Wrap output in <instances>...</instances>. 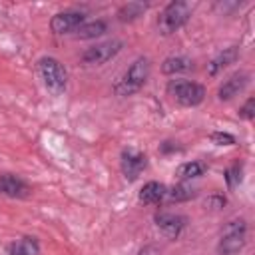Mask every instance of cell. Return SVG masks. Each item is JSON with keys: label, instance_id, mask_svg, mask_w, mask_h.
<instances>
[{"label": "cell", "instance_id": "obj_8", "mask_svg": "<svg viewBox=\"0 0 255 255\" xmlns=\"http://www.w3.org/2000/svg\"><path fill=\"white\" fill-rule=\"evenodd\" d=\"M84 22H86V14L84 12H80V10H64V12H58V14L52 16L50 28H52L54 34L62 36V34L76 32Z\"/></svg>", "mask_w": 255, "mask_h": 255}, {"label": "cell", "instance_id": "obj_19", "mask_svg": "<svg viewBox=\"0 0 255 255\" xmlns=\"http://www.w3.org/2000/svg\"><path fill=\"white\" fill-rule=\"evenodd\" d=\"M205 171H207V165L203 161H185L175 169V175L181 181H189V179H195V177L203 175Z\"/></svg>", "mask_w": 255, "mask_h": 255}, {"label": "cell", "instance_id": "obj_21", "mask_svg": "<svg viewBox=\"0 0 255 255\" xmlns=\"http://www.w3.org/2000/svg\"><path fill=\"white\" fill-rule=\"evenodd\" d=\"M239 118L251 122L255 118V98H249L241 108H239Z\"/></svg>", "mask_w": 255, "mask_h": 255}, {"label": "cell", "instance_id": "obj_22", "mask_svg": "<svg viewBox=\"0 0 255 255\" xmlns=\"http://www.w3.org/2000/svg\"><path fill=\"white\" fill-rule=\"evenodd\" d=\"M225 203H227V199H225V195H221V193H211V195L205 199V207H207V209H213V211L221 209Z\"/></svg>", "mask_w": 255, "mask_h": 255}, {"label": "cell", "instance_id": "obj_23", "mask_svg": "<svg viewBox=\"0 0 255 255\" xmlns=\"http://www.w3.org/2000/svg\"><path fill=\"white\" fill-rule=\"evenodd\" d=\"M211 141L217 143V145H233L235 143V137L227 131H213L211 133Z\"/></svg>", "mask_w": 255, "mask_h": 255}, {"label": "cell", "instance_id": "obj_14", "mask_svg": "<svg viewBox=\"0 0 255 255\" xmlns=\"http://www.w3.org/2000/svg\"><path fill=\"white\" fill-rule=\"evenodd\" d=\"M8 255H40V241L34 235H24L12 241L6 249Z\"/></svg>", "mask_w": 255, "mask_h": 255}, {"label": "cell", "instance_id": "obj_4", "mask_svg": "<svg viewBox=\"0 0 255 255\" xmlns=\"http://www.w3.org/2000/svg\"><path fill=\"white\" fill-rule=\"evenodd\" d=\"M247 243V221L243 217H233L229 219L217 241V251L221 255H237Z\"/></svg>", "mask_w": 255, "mask_h": 255}, {"label": "cell", "instance_id": "obj_17", "mask_svg": "<svg viewBox=\"0 0 255 255\" xmlns=\"http://www.w3.org/2000/svg\"><path fill=\"white\" fill-rule=\"evenodd\" d=\"M149 8L147 2H139V0H133V2H128V4H122L120 10H118V20L128 24V22H133L137 20L139 16H143V12Z\"/></svg>", "mask_w": 255, "mask_h": 255}, {"label": "cell", "instance_id": "obj_3", "mask_svg": "<svg viewBox=\"0 0 255 255\" xmlns=\"http://www.w3.org/2000/svg\"><path fill=\"white\" fill-rule=\"evenodd\" d=\"M193 4L191 2H185V0H173L169 2L157 16V30L163 34V36H169L173 32H177L179 28H183L191 14H193Z\"/></svg>", "mask_w": 255, "mask_h": 255}, {"label": "cell", "instance_id": "obj_24", "mask_svg": "<svg viewBox=\"0 0 255 255\" xmlns=\"http://www.w3.org/2000/svg\"><path fill=\"white\" fill-rule=\"evenodd\" d=\"M137 255H161V249L155 243H147L137 251Z\"/></svg>", "mask_w": 255, "mask_h": 255}, {"label": "cell", "instance_id": "obj_10", "mask_svg": "<svg viewBox=\"0 0 255 255\" xmlns=\"http://www.w3.org/2000/svg\"><path fill=\"white\" fill-rule=\"evenodd\" d=\"M249 80H251V74H249V72H245V70H237V72H233V74L219 86V90H217V98H219L221 102H229V100H233L235 96H239V94L247 88Z\"/></svg>", "mask_w": 255, "mask_h": 255}, {"label": "cell", "instance_id": "obj_1", "mask_svg": "<svg viewBox=\"0 0 255 255\" xmlns=\"http://www.w3.org/2000/svg\"><path fill=\"white\" fill-rule=\"evenodd\" d=\"M149 72H151V62L147 56H137L128 68L126 72L118 78V82L114 84V94L120 96V98H128V96H133L137 94L147 78H149Z\"/></svg>", "mask_w": 255, "mask_h": 255}, {"label": "cell", "instance_id": "obj_11", "mask_svg": "<svg viewBox=\"0 0 255 255\" xmlns=\"http://www.w3.org/2000/svg\"><path fill=\"white\" fill-rule=\"evenodd\" d=\"M32 193L30 185L16 173H0V195L10 199H24Z\"/></svg>", "mask_w": 255, "mask_h": 255}, {"label": "cell", "instance_id": "obj_25", "mask_svg": "<svg viewBox=\"0 0 255 255\" xmlns=\"http://www.w3.org/2000/svg\"><path fill=\"white\" fill-rule=\"evenodd\" d=\"M179 149H181V147H177L173 141H163V143L159 145V151H161V153H167V151H179Z\"/></svg>", "mask_w": 255, "mask_h": 255}, {"label": "cell", "instance_id": "obj_5", "mask_svg": "<svg viewBox=\"0 0 255 255\" xmlns=\"http://www.w3.org/2000/svg\"><path fill=\"white\" fill-rule=\"evenodd\" d=\"M167 96H171L173 102H177L183 108H195L205 100V88L197 82L185 80V78H177V80H169L165 86Z\"/></svg>", "mask_w": 255, "mask_h": 255}, {"label": "cell", "instance_id": "obj_15", "mask_svg": "<svg viewBox=\"0 0 255 255\" xmlns=\"http://www.w3.org/2000/svg\"><path fill=\"white\" fill-rule=\"evenodd\" d=\"M193 70V60L189 56H167L161 62V72L167 76H175V74H185Z\"/></svg>", "mask_w": 255, "mask_h": 255}, {"label": "cell", "instance_id": "obj_7", "mask_svg": "<svg viewBox=\"0 0 255 255\" xmlns=\"http://www.w3.org/2000/svg\"><path fill=\"white\" fill-rule=\"evenodd\" d=\"M155 227L167 237V239H177L181 231L187 227V217L181 213H171V211H157L153 215Z\"/></svg>", "mask_w": 255, "mask_h": 255}, {"label": "cell", "instance_id": "obj_6", "mask_svg": "<svg viewBox=\"0 0 255 255\" xmlns=\"http://www.w3.org/2000/svg\"><path fill=\"white\" fill-rule=\"evenodd\" d=\"M122 48H124V42L118 38H112V40H106V42H100V44L86 48L80 56V62L84 66H104L106 62L116 58L122 52Z\"/></svg>", "mask_w": 255, "mask_h": 255}, {"label": "cell", "instance_id": "obj_12", "mask_svg": "<svg viewBox=\"0 0 255 255\" xmlns=\"http://www.w3.org/2000/svg\"><path fill=\"white\" fill-rule=\"evenodd\" d=\"M239 60V48L237 46H229V48H223L213 60H209L205 72L209 78H215L217 74H221L225 68H229L231 64H235Z\"/></svg>", "mask_w": 255, "mask_h": 255}, {"label": "cell", "instance_id": "obj_18", "mask_svg": "<svg viewBox=\"0 0 255 255\" xmlns=\"http://www.w3.org/2000/svg\"><path fill=\"white\" fill-rule=\"evenodd\" d=\"M165 197H167L171 203H183V201H189V199L197 197V189H195V187H191L187 181H181V183H177V185L169 187Z\"/></svg>", "mask_w": 255, "mask_h": 255}, {"label": "cell", "instance_id": "obj_9", "mask_svg": "<svg viewBox=\"0 0 255 255\" xmlns=\"http://www.w3.org/2000/svg\"><path fill=\"white\" fill-rule=\"evenodd\" d=\"M120 167H122V173L128 181H135L141 171L147 167V155L141 153V151H135L131 147L124 149L122 151V159H120Z\"/></svg>", "mask_w": 255, "mask_h": 255}, {"label": "cell", "instance_id": "obj_2", "mask_svg": "<svg viewBox=\"0 0 255 255\" xmlns=\"http://www.w3.org/2000/svg\"><path fill=\"white\" fill-rule=\"evenodd\" d=\"M38 76L44 84V88L54 94V96H60L66 92L68 88V70L64 68V64L54 58V56H42L38 60Z\"/></svg>", "mask_w": 255, "mask_h": 255}, {"label": "cell", "instance_id": "obj_20", "mask_svg": "<svg viewBox=\"0 0 255 255\" xmlns=\"http://www.w3.org/2000/svg\"><path fill=\"white\" fill-rule=\"evenodd\" d=\"M225 183H227V187L229 189H235L241 181H243V163H239V161H235L233 165H229L227 169H225Z\"/></svg>", "mask_w": 255, "mask_h": 255}, {"label": "cell", "instance_id": "obj_13", "mask_svg": "<svg viewBox=\"0 0 255 255\" xmlns=\"http://www.w3.org/2000/svg\"><path fill=\"white\" fill-rule=\"evenodd\" d=\"M167 195V187L159 181H147L137 193V201L143 205H159Z\"/></svg>", "mask_w": 255, "mask_h": 255}, {"label": "cell", "instance_id": "obj_16", "mask_svg": "<svg viewBox=\"0 0 255 255\" xmlns=\"http://www.w3.org/2000/svg\"><path fill=\"white\" fill-rule=\"evenodd\" d=\"M108 32V22L106 20H86L76 32H74V36L78 38V40H92V38H100V36H104Z\"/></svg>", "mask_w": 255, "mask_h": 255}]
</instances>
